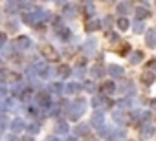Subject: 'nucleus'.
I'll use <instances>...</instances> for the list:
<instances>
[{
	"instance_id": "16",
	"label": "nucleus",
	"mask_w": 156,
	"mask_h": 141,
	"mask_svg": "<svg viewBox=\"0 0 156 141\" xmlns=\"http://www.w3.org/2000/svg\"><path fill=\"white\" fill-rule=\"evenodd\" d=\"M101 123H103V115H101V114H96V115H94V125L99 126Z\"/></svg>"
},
{
	"instance_id": "18",
	"label": "nucleus",
	"mask_w": 156,
	"mask_h": 141,
	"mask_svg": "<svg viewBox=\"0 0 156 141\" xmlns=\"http://www.w3.org/2000/svg\"><path fill=\"white\" fill-rule=\"evenodd\" d=\"M101 74H103V68H101V66H96V68H94V75H96V77H99Z\"/></svg>"
},
{
	"instance_id": "14",
	"label": "nucleus",
	"mask_w": 156,
	"mask_h": 141,
	"mask_svg": "<svg viewBox=\"0 0 156 141\" xmlns=\"http://www.w3.org/2000/svg\"><path fill=\"white\" fill-rule=\"evenodd\" d=\"M143 28H145L143 22H140V20L134 22V33H143Z\"/></svg>"
},
{
	"instance_id": "9",
	"label": "nucleus",
	"mask_w": 156,
	"mask_h": 141,
	"mask_svg": "<svg viewBox=\"0 0 156 141\" xmlns=\"http://www.w3.org/2000/svg\"><path fill=\"white\" fill-rule=\"evenodd\" d=\"M101 90H103L105 94H114V92H116V84H114L112 81H107V83L101 86Z\"/></svg>"
},
{
	"instance_id": "20",
	"label": "nucleus",
	"mask_w": 156,
	"mask_h": 141,
	"mask_svg": "<svg viewBox=\"0 0 156 141\" xmlns=\"http://www.w3.org/2000/svg\"><path fill=\"white\" fill-rule=\"evenodd\" d=\"M123 108H127V106H130V99H121V103H119Z\"/></svg>"
},
{
	"instance_id": "3",
	"label": "nucleus",
	"mask_w": 156,
	"mask_h": 141,
	"mask_svg": "<svg viewBox=\"0 0 156 141\" xmlns=\"http://www.w3.org/2000/svg\"><path fill=\"white\" fill-rule=\"evenodd\" d=\"M154 132H156V128H154V126H151V125H143V126H141L140 136H141V139H149V137H152V136H154Z\"/></svg>"
},
{
	"instance_id": "7",
	"label": "nucleus",
	"mask_w": 156,
	"mask_h": 141,
	"mask_svg": "<svg viewBox=\"0 0 156 141\" xmlns=\"http://www.w3.org/2000/svg\"><path fill=\"white\" fill-rule=\"evenodd\" d=\"M119 90H121V92H129V94H134V92H136V88H134V84H132L130 81H123V83L119 84Z\"/></svg>"
},
{
	"instance_id": "11",
	"label": "nucleus",
	"mask_w": 156,
	"mask_h": 141,
	"mask_svg": "<svg viewBox=\"0 0 156 141\" xmlns=\"http://www.w3.org/2000/svg\"><path fill=\"white\" fill-rule=\"evenodd\" d=\"M114 121H116V123L125 125L129 119H127V114H125V112H116V114H114Z\"/></svg>"
},
{
	"instance_id": "10",
	"label": "nucleus",
	"mask_w": 156,
	"mask_h": 141,
	"mask_svg": "<svg viewBox=\"0 0 156 141\" xmlns=\"http://www.w3.org/2000/svg\"><path fill=\"white\" fill-rule=\"evenodd\" d=\"M129 26H130V22H129L125 17H119V19H118V28H119V31L129 29Z\"/></svg>"
},
{
	"instance_id": "15",
	"label": "nucleus",
	"mask_w": 156,
	"mask_h": 141,
	"mask_svg": "<svg viewBox=\"0 0 156 141\" xmlns=\"http://www.w3.org/2000/svg\"><path fill=\"white\" fill-rule=\"evenodd\" d=\"M68 74H70V68H68V66H61V68H59V75L66 77Z\"/></svg>"
},
{
	"instance_id": "17",
	"label": "nucleus",
	"mask_w": 156,
	"mask_h": 141,
	"mask_svg": "<svg viewBox=\"0 0 156 141\" xmlns=\"http://www.w3.org/2000/svg\"><path fill=\"white\" fill-rule=\"evenodd\" d=\"M99 28V22L94 20V22H88V29H98Z\"/></svg>"
},
{
	"instance_id": "13",
	"label": "nucleus",
	"mask_w": 156,
	"mask_h": 141,
	"mask_svg": "<svg viewBox=\"0 0 156 141\" xmlns=\"http://www.w3.org/2000/svg\"><path fill=\"white\" fill-rule=\"evenodd\" d=\"M145 70H147V72H152V74H154V72H156V59L149 60V62H147V68H145Z\"/></svg>"
},
{
	"instance_id": "4",
	"label": "nucleus",
	"mask_w": 156,
	"mask_h": 141,
	"mask_svg": "<svg viewBox=\"0 0 156 141\" xmlns=\"http://www.w3.org/2000/svg\"><path fill=\"white\" fill-rule=\"evenodd\" d=\"M145 40H147V44L151 48H156V29L149 28V31L145 33Z\"/></svg>"
},
{
	"instance_id": "21",
	"label": "nucleus",
	"mask_w": 156,
	"mask_h": 141,
	"mask_svg": "<svg viewBox=\"0 0 156 141\" xmlns=\"http://www.w3.org/2000/svg\"><path fill=\"white\" fill-rule=\"evenodd\" d=\"M151 108H152V110H156V97H154V99H151Z\"/></svg>"
},
{
	"instance_id": "2",
	"label": "nucleus",
	"mask_w": 156,
	"mask_h": 141,
	"mask_svg": "<svg viewBox=\"0 0 156 141\" xmlns=\"http://www.w3.org/2000/svg\"><path fill=\"white\" fill-rule=\"evenodd\" d=\"M141 84H145V86H151L152 83H154V79H156V75L152 74V72H147V70H145V72L141 74Z\"/></svg>"
},
{
	"instance_id": "12",
	"label": "nucleus",
	"mask_w": 156,
	"mask_h": 141,
	"mask_svg": "<svg viewBox=\"0 0 156 141\" xmlns=\"http://www.w3.org/2000/svg\"><path fill=\"white\" fill-rule=\"evenodd\" d=\"M129 11H130V4H129V2H121V4H118V13L127 15Z\"/></svg>"
},
{
	"instance_id": "8",
	"label": "nucleus",
	"mask_w": 156,
	"mask_h": 141,
	"mask_svg": "<svg viewBox=\"0 0 156 141\" xmlns=\"http://www.w3.org/2000/svg\"><path fill=\"white\" fill-rule=\"evenodd\" d=\"M141 59H143V51H134V53L129 57V60H130L132 64H140V62H141Z\"/></svg>"
},
{
	"instance_id": "1",
	"label": "nucleus",
	"mask_w": 156,
	"mask_h": 141,
	"mask_svg": "<svg viewBox=\"0 0 156 141\" xmlns=\"http://www.w3.org/2000/svg\"><path fill=\"white\" fill-rule=\"evenodd\" d=\"M42 55H44L48 60H59V55H57V51H55L51 46H44V48H42Z\"/></svg>"
},
{
	"instance_id": "19",
	"label": "nucleus",
	"mask_w": 156,
	"mask_h": 141,
	"mask_svg": "<svg viewBox=\"0 0 156 141\" xmlns=\"http://www.w3.org/2000/svg\"><path fill=\"white\" fill-rule=\"evenodd\" d=\"M103 103H105L103 97H96V99H94V106H99V105H103Z\"/></svg>"
},
{
	"instance_id": "6",
	"label": "nucleus",
	"mask_w": 156,
	"mask_h": 141,
	"mask_svg": "<svg viewBox=\"0 0 156 141\" xmlns=\"http://www.w3.org/2000/svg\"><path fill=\"white\" fill-rule=\"evenodd\" d=\"M108 74L114 75V77H121V75H123V68L118 66V64H110V66H108Z\"/></svg>"
},
{
	"instance_id": "5",
	"label": "nucleus",
	"mask_w": 156,
	"mask_h": 141,
	"mask_svg": "<svg viewBox=\"0 0 156 141\" xmlns=\"http://www.w3.org/2000/svg\"><path fill=\"white\" fill-rule=\"evenodd\" d=\"M134 15H136V19H138L140 22H141V20H143V19H147V17H149L151 13H149V9H147L145 6H140V8H136Z\"/></svg>"
},
{
	"instance_id": "22",
	"label": "nucleus",
	"mask_w": 156,
	"mask_h": 141,
	"mask_svg": "<svg viewBox=\"0 0 156 141\" xmlns=\"http://www.w3.org/2000/svg\"><path fill=\"white\" fill-rule=\"evenodd\" d=\"M110 24H112V19H110V17H107V19H105V26H110Z\"/></svg>"
}]
</instances>
